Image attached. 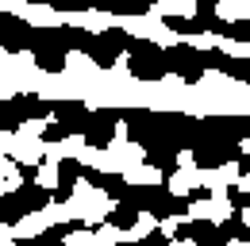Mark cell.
I'll return each mask as SVG.
<instances>
[{"mask_svg": "<svg viewBox=\"0 0 250 246\" xmlns=\"http://www.w3.org/2000/svg\"><path fill=\"white\" fill-rule=\"evenodd\" d=\"M200 135L219 139V143H243L250 135V120H243V116H208V120H200Z\"/></svg>", "mask_w": 250, "mask_h": 246, "instance_id": "cell-7", "label": "cell"}, {"mask_svg": "<svg viewBox=\"0 0 250 246\" xmlns=\"http://www.w3.org/2000/svg\"><path fill=\"white\" fill-rule=\"evenodd\" d=\"M73 50H81L85 58H93L100 69H112V65L120 62V50H116V46H108L100 35H93V31H85V27H77V42H73Z\"/></svg>", "mask_w": 250, "mask_h": 246, "instance_id": "cell-8", "label": "cell"}, {"mask_svg": "<svg viewBox=\"0 0 250 246\" xmlns=\"http://www.w3.org/2000/svg\"><path fill=\"white\" fill-rule=\"evenodd\" d=\"M223 231L231 235V239H239V243H250V223L243 219V212H231L223 219Z\"/></svg>", "mask_w": 250, "mask_h": 246, "instance_id": "cell-16", "label": "cell"}, {"mask_svg": "<svg viewBox=\"0 0 250 246\" xmlns=\"http://www.w3.org/2000/svg\"><path fill=\"white\" fill-rule=\"evenodd\" d=\"M54 12H89V0H46Z\"/></svg>", "mask_w": 250, "mask_h": 246, "instance_id": "cell-23", "label": "cell"}, {"mask_svg": "<svg viewBox=\"0 0 250 246\" xmlns=\"http://www.w3.org/2000/svg\"><path fill=\"white\" fill-rule=\"evenodd\" d=\"M166 27L177 31L181 39H188V35H200V27H196V20H192V16H166Z\"/></svg>", "mask_w": 250, "mask_h": 246, "instance_id": "cell-18", "label": "cell"}, {"mask_svg": "<svg viewBox=\"0 0 250 246\" xmlns=\"http://www.w3.org/2000/svg\"><path fill=\"white\" fill-rule=\"evenodd\" d=\"M65 139H69V131H65V127H62L58 120L42 127V143H65Z\"/></svg>", "mask_w": 250, "mask_h": 246, "instance_id": "cell-22", "label": "cell"}, {"mask_svg": "<svg viewBox=\"0 0 250 246\" xmlns=\"http://www.w3.org/2000/svg\"><path fill=\"white\" fill-rule=\"evenodd\" d=\"M73 231H96V223H85V219H65V223H54L50 231L35 235V239H20L16 246H65V239Z\"/></svg>", "mask_w": 250, "mask_h": 246, "instance_id": "cell-9", "label": "cell"}, {"mask_svg": "<svg viewBox=\"0 0 250 246\" xmlns=\"http://www.w3.org/2000/svg\"><path fill=\"white\" fill-rule=\"evenodd\" d=\"M127 69L135 81H162L166 77V50L154 39H135V46L127 50Z\"/></svg>", "mask_w": 250, "mask_h": 246, "instance_id": "cell-2", "label": "cell"}, {"mask_svg": "<svg viewBox=\"0 0 250 246\" xmlns=\"http://www.w3.org/2000/svg\"><path fill=\"white\" fill-rule=\"evenodd\" d=\"M139 215H143V212H139L135 204L120 200V204H116V208L108 212V227H116V231H131V227L139 223Z\"/></svg>", "mask_w": 250, "mask_h": 246, "instance_id": "cell-14", "label": "cell"}, {"mask_svg": "<svg viewBox=\"0 0 250 246\" xmlns=\"http://www.w3.org/2000/svg\"><path fill=\"white\" fill-rule=\"evenodd\" d=\"M188 154H192V165L196 169H219V165H227V162H235L243 154V143H219V139H204L200 135L188 146Z\"/></svg>", "mask_w": 250, "mask_h": 246, "instance_id": "cell-3", "label": "cell"}, {"mask_svg": "<svg viewBox=\"0 0 250 246\" xmlns=\"http://www.w3.org/2000/svg\"><path fill=\"white\" fill-rule=\"evenodd\" d=\"M227 200H231V212H247L250 208V192H243V184H231L227 188Z\"/></svg>", "mask_w": 250, "mask_h": 246, "instance_id": "cell-21", "label": "cell"}, {"mask_svg": "<svg viewBox=\"0 0 250 246\" xmlns=\"http://www.w3.org/2000/svg\"><path fill=\"white\" fill-rule=\"evenodd\" d=\"M16 104H20V112L27 116V123L31 120H46L50 116V100H39V96H12Z\"/></svg>", "mask_w": 250, "mask_h": 246, "instance_id": "cell-15", "label": "cell"}, {"mask_svg": "<svg viewBox=\"0 0 250 246\" xmlns=\"http://www.w3.org/2000/svg\"><path fill=\"white\" fill-rule=\"evenodd\" d=\"M185 200L188 204H204V200H212V188H204V184H200V188H188Z\"/></svg>", "mask_w": 250, "mask_h": 246, "instance_id": "cell-24", "label": "cell"}, {"mask_svg": "<svg viewBox=\"0 0 250 246\" xmlns=\"http://www.w3.org/2000/svg\"><path fill=\"white\" fill-rule=\"evenodd\" d=\"M154 0H89V12H108V16H146Z\"/></svg>", "mask_w": 250, "mask_h": 246, "instance_id": "cell-11", "label": "cell"}, {"mask_svg": "<svg viewBox=\"0 0 250 246\" xmlns=\"http://www.w3.org/2000/svg\"><path fill=\"white\" fill-rule=\"evenodd\" d=\"M177 243H192V246H227L231 235L223 231V223L216 227V219H192V223H177L173 231Z\"/></svg>", "mask_w": 250, "mask_h": 246, "instance_id": "cell-5", "label": "cell"}, {"mask_svg": "<svg viewBox=\"0 0 250 246\" xmlns=\"http://www.w3.org/2000/svg\"><path fill=\"white\" fill-rule=\"evenodd\" d=\"M100 39H104L108 46H116L120 54H127V50L135 46V35H127L124 27H108V31H100Z\"/></svg>", "mask_w": 250, "mask_h": 246, "instance_id": "cell-17", "label": "cell"}, {"mask_svg": "<svg viewBox=\"0 0 250 246\" xmlns=\"http://www.w3.org/2000/svg\"><path fill=\"white\" fill-rule=\"evenodd\" d=\"M139 246H169V235H166V231H158V227H154V231H150V235H146V239H143Z\"/></svg>", "mask_w": 250, "mask_h": 246, "instance_id": "cell-25", "label": "cell"}, {"mask_svg": "<svg viewBox=\"0 0 250 246\" xmlns=\"http://www.w3.org/2000/svg\"><path fill=\"white\" fill-rule=\"evenodd\" d=\"M50 116L62 123L69 135H81L85 123H89V104L85 100H54L50 104Z\"/></svg>", "mask_w": 250, "mask_h": 246, "instance_id": "cell-10", "label": "cell"}, {"mask_svg": "<svg viewBox=\"0 0 250 246\" xmlns=\"http://www.w3.org/2000/svg\"><path fill=\"white\" fill-rule=\"evenodd\" d=\"M227 39H235V42H250V20H231L227 27H223Z\"/></svg>", "mask_w": 250, "mask_h": 246, "instance_id": "cell-19", "label": "cell"}, {"mask_svg": "<svg viewBox=\"0 0 250 246\" xmlns=\"http://www.w3.org/2000/svg\"><path fill=\"white\" fill-rule=\"evenodd\" d=\"M166 73H177L181 81L196 85V81L204 77L200 50H196V46H188V42H177V46H169V50H166Z\"/></svg>", "mask_w": 250, "mask_h": 246, "instance_id": "cell-6", "label": "cell"}, {"mask_svg": "<svg viewBox=\"0 0 250 246\" xmlns=\"http://www.w3.org/2000/svg\"><path fill=\"white\" fill-rule=\"evenodd\" d=\"M223 73H227V77H235V81H250V65L243 58H231V54H227V65H223Z\"/></svg>", "mask_w": 250, "mask_h": 246, "instance_id": "cell-20", "label": "cell"}, {"mask_svg": "<svg viewBox=\"0 0 250 246\" xmlns=\"http://www.w3.org/2000/svg\"><path fill=\"white\" fill-rule=\"evenodd\" d=\"M77 177H81V162H77V158H62V162H58V188L50 192V200L65 204V200L73 196V184H77Z\"/></svg>", "mask_w": 250, "mask_h": 246, "instance_id": "cell-12", "label": "cell"}, {"mask_svg": "<svg viewBox=\"0 0 250 246\" xmlns=\"http://www.w3.org/2000/svg\"><path fill=\"white\" fill-rule=\"evenodd\" d=\"M31 58H35V65H39L42 73H62L69 50H62V46H35Z\"/></svg>", "mask_w": 250, "mask_h": 246, "instance_id": "cell-13", "label": "cell"}, {"mask_svg": "<svg viewBox=\"0 0 250 246\" xmlns=\"http://www.w3.org/2000/svg\"><path fill=\"white\" fill-rule=\"evenodd\" d=\"M46 204H50V192L39 181H23L20 188H12V192L0 196V223H20L23 215L42 212Z\"/></svg>", "mask_w": 250, "mask_h": 246, "instance_id": "cell-1", "label": "cell"}, {"mask_svg": "<svg viewBox=\"0 0 250 246\" xmlns=\"http://www.w3.org/2000/svg\"><path fill=\"white\" fill-rule=\"evenodd\" d=\"M16 169H20V177H23V181H39V165H27V162H16Z\"/></svg>", "mask_w": 250, "mask_h": 246, "instance_id": "cell-26", "label": "cell"}, {"mask_svg": "<svg viewBox=\"0 0 250 246\" xmlns=\"http://www.w3.org/2000/svg\"><path fill=\"white\" fill-rule=\"evenodd\" d=\"M116 127H120V108H96V112H89V123L81 135L93 150H108L116 139Z\"/></svg>", "mask_w": 250, "mask_h": 246, "instance_id": "cell-4", "label": "cell"}]
</instances>
